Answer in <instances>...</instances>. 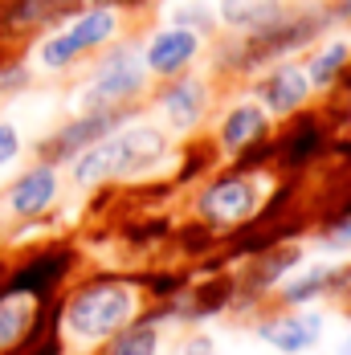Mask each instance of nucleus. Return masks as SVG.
<instances>
[{
    "label": "nucleus",
    "mask_w": 351,
    "mask_h": 355,
    "mask_svg": "<svg viewBox=\"0 0 351 355\" xmlns=\"http://www.w3.org/2000/svg\"><path fill=\"white\" fill-rule=\"evenodd\" d=\"M143 306V286L131 278H90L74 286L62 298L58 311V335L66 352H94L106 347L127 322L139 319Z\"/></svg>",
    "instance_id": "f257e3e1"
},
{
    "label": "nucleus",
    "mask_w": 351,
    "mask_h": 355,
    "mask_svg": "<svg viewBox=\"0 0 351 355\" xmlns=\"http://www.w3.org/2000/svg\"><path fill=\"white\" fill-rule=\"evenodd\" d=\"M172 151V139L164 127L155 123H131V127H119L110 131L106 139L90 143L82 155L70 159V180L74 188L90 192V188H103L110 180H139L151 168H160Z\"/></svg>",
    "instance_id": "f03ea898"
},
{
    "label": "nucleus",
    "mask_w": 351,
    "mask_h": 355,
    "mask_svg": "<svg viewBox=\"0 0 351 355\" xmlns=\"http://www.w3.org/2000/svg\"><path fill=\"white\" fill-rule=\"evenodd\" d=\"M143 90H147V70H143L139 53L114 49L110 58H103V66L86 78V86L74 94V110H78V114L127 110Z\"/></svg>",
    "instance_id": "7ed1b4c3"
},
{
    "label": "nucleus",
    "mask_w": 351,
    "mask_h": 355,
    "mask_svg": "<svg viewBox=\"0 0 351 355\" xmlns=\"http://www.w3.org/2000/svg\"><path fill=\"white\" fill-rule=\"evenodd\" d=\"M114 33H119V8H110V4H94V8L78 12L62 33H49L41 45H37V66L49 70V73L66 70V66H74L82 53H90V49L106 45Z\"/></svg>",
    "instance_id": "20e7f679"
},
{
    "label": "nucleus",
    "mask_w": 351,
    "mask_h": 355,
    "mask_svg": "<svg viewBox=\"0 0 351 355\" xmlns=\"http://www.w3.org/2000/svg\"><path fill=\"white\" fill-rule=\"evenodd\" d=\"M257 213H262V188L241 168L209 180L196 192V216L205 220V229H241Z\"/></svg>",
    "instance_id": "39448f33"
},
{
    "label": "nucleus",
    "mask_w": 351,
    "mask_h": 355,
    "mask_svg": "<svg viewBox=\"0 0 351 355\" xmlns=\"http://www.w3.org/2000/svg\"><path fill=\"white\" fill-rule=\"evenodd\" d=\"M253 335L274 347L278 355H307L315 352L327 335V315L315 306H298V311H274L266 319L253 322Z\"/></svg>",
    "instance_id": "423d86ee"
},
{
    "label": "nucleus",
    "mask_w": 351,
    "mask_h": 355,
    "mask_svg": "<svg viewBox=\"0 0 351 355\" xmlns=\"http://www.w3.org/2000/svg\"><path fill=\"white\" fill-rule=\"evenodd\" d=\"M127 119V110H99V114H74L70 123H62L49 139H41V159L45 164H53V168H62V164H70L74 155H82L90 143L106 139L110 131H119V123Z\"/></svg>",
    "instance_id": "0eeeda50"
},
{
    "label": "nucleus",
    "mask_w": 351,
    "mask_h": 355,
    "mask_svg": "<svg viewBox=\"0 0 351 355\" xmlns=\"http://www.w3.org/2000/svg\"><path fill=\"white\" fill-rule=\"evenodd\" d=\"M70 270H74L70 249H41V253H33L21 270H12V274L0 282V294H29L37 302H45V298L58 294V286H66Z\"/></svg>",
    "instance_id": "6e6552de"
},
{
    "label": "nucleus",
    "mask_w": 351,
    "mask_h": 355,
    "mask_svg": "<svg viewBox=\"0 0 351 355\" xmlns=\"http://www.w3.org/2000/svg\"><path fill=\"white\" fill-rule=\"evenodd\" d=\"M58 196H62L58 168L41 159V164L25 168L21 176L4 188V209H8V216H17V220H37V216H45L58 205Z\"/></svg>",
    "instance_id": "1a4fd4ad"
},
{
    "label": "nucleus",
    "mask_w": 351,
    "mask_h": 355,
    "mask_svg": "<svg viewBox=\"0 0 351 355\" xmlns=\"http://www.w3.org/2000/svg\"><path fill=\"white\" fill-rule=\"evenodd\" d=\"M196 53H200V33L168 25V29L151 33V41L143 45V53H139V62H143V70L155 73V78H180L196 62Z\"/></svg>",
    "instance_id": "9d476101"
},
{
    "label": "nucleus",
    "mask_w": 351,
    "mask_h": 355,
    "mask_svg": "<svg viewBox=\"0 0 351 355\" xmlns=\"http://www.w3.org/2000/svg\"><path fill=\"white\" fill-rule=\"evenodd\" d=\"M307 98H311V78H307L302 66H294V62L274 66V70L262 78V86H257V103H262L266 114H274V119H286V114L302 110Z\"/></svg>",
    "instance_id": "9b49d317"
},
{
    "label": "nucleus",
    "mask_w": 351,
    "mask_h": 355,
    "mask_svg": "<svg viewBox=\"0 0 351 355\" xmlns=\"http://www.w3.org/2000/svg\"><path fill=\"white\" fill-rule=\"evenodd\" d=\"M205 107H209V90L196 78H172V86H164V94H160V114L176 135L196 131L205 119Z\"/></svg>",
    "instance_id": "f8f14e48"
},
{
    "label": "nucleus",
    "mask_w": 351,
    "mask_h": 355,
    "mask_svg": "<svg viewBox=\"0 0 351 355\" xmlns=\"http://www.w3.org/2000/svg\"><path fill=\"white\" fill-rule=\"evenodd\" d=\"M41 302L29 294H0V355H17L37 331Z\"/></svg>",
    "instance_id": "ddd939ff"
},
{
    "label": "nucleus",
    "mask_w": 351,
    "mask_h": 355,
    "mask_svg": "<svg viewBox=\"0 0 351 355\" xmlns=\"http://www.w3.org/2000/svg\"><path fill=\"white\" fill-rule=\"evenodd\" d=\"M266 131H270V114L262 110V103H237V107H229V114L221 119L216 139H221V147L229 155H241L257 139H266Z\"/></svg>",
    "instance_id": "4468645a"
},
{
    "label": "nucleus",
    "mask_w": 351,
    "mask_h": 355,
    "mask_svg": "<svg viewBox=\"0 0 351 355\" xmlns=\"http://www.w3.org/2000/svg\"><path fill=\"white\" fill-rule=\"evenodd\" d=\"M331 270H335V266H307V270H298V274H286L270 294H274V302L286 306V311L315 306L318 298H327V290H331Z\"/></svg>",
    "instance_id": "2eb2a0df"
},
{
    "label": "nucleus",
    "mask_w": 351,
    "mask_h": 355,
    "mask_svg": "<svg viewBox=\"0 0 351 355\" xmlns=\"http://www.w3.org/2000/svg\"><path fill=\"white\" fill-rule=\"evenodd\" d=\"M216 17L229 29L262 33V29H270V25L282 21V0H221L216 4Z\"/></svg>",
    "instance_id": "dca6fc26"
},
{
    "label": "nucleus",
    "mask_w": 351,
    "mask_h": 355,
    "mask_svg": "<svg viewBox=\"0 0 351 355\" xmlns=\"http://www.w3.org/2000/svg\"><path fill=\"white\" fill-rule=\"evenodd\" d=\"M78 0H12L4 12H0V29L4 33H21V29H37L45 21H58L66 17Z\"/></svg>",
    "instance_id": "f3484780"
},
{
    "label": "nucleus",
    "mask_w": 351,
    "mask_h": 355,
    "mask_svg": "<svg viewBox=\"0 0 351 355\" xmlns=\"http://www.w3.org/2000/svg\"><path fill=\"white\" fill-rule=\"evenodd\" d=\"M106 355H160V315H143V319L127 322L106 343Z\"/></svg>",
    "instance_id": "a211bd4d"
},
{
    "label": "nucleus",
    "mask_w": 351,
    "mask_h": 355,
    "mask_svg": "<svg viewBox=\"0 0 351 355\" xmlns=\"http://www.w3.org/2000/svg\"><path fill=\"white\" fill-rule=\"evenodd\" d=\"M351 62V41H331V45H323L318 53L307 58V78H311V90H323V86H331L339 73L348 70Z\"/></svg>",
    "instance_id": "6ab92c4d"
},
{
    "label": "nucleus",
    "mask_w": 351,
    "mask_h": 355,
    "mask_svg": "<svg viewBox=\"0 0 351 355\" xmlns=\"http://www.w3.org/2000/svg\"><path fill=\"white\" fill-rule=\"evenodd\" d=\"M212 21H216V17H212V8L205 0H180V4H172V25H180V29L209 33Z\"/></svg>",
    "instance_id": "aec40b11"
},
{
    "label": "nucleus",
    "mask_w": 351,
    "mask_h": 355,
    "mask_svg": "<svg viewBox=\"0 0 351 355\" xmlns=\"http://www.w3.org/2000/svg\"><path fill=\"white\" fill-rule=\"evenodd\" d=\"M318 147V131L315 127H294V147L290 143H282L278 147V159L282 164H302V159H311V151Z\"/></svg>",
    "instance_id": "412c9836"
},
{
    "label": "nucleus",
    "mask_w": 351,
    "mask_h": 355,
    "mask_svg": "<svg viewBox=\"0 0 351 355\" xmlns=\"http://www.w3.org/2000/svg\"><path fill=\"white\" fill-rule=\"evenodd\" d=\"M318 245L327 249V253H351V216L327 220V229L318 233Z\"/></svg>",
    "instance_id": "4be33fe9"
},
{
    "label": "nucleus",
    "mask_w": 351,
    "mask_h": 355,
    "mask_svg": "<svg viewBox=\"0 0 351 355\" xmlns=\"http://www.w3.org/2000/svg\"><path fill=\"white\" fill-rule=\"evenodd\" d=\"M21 155V131L12 123H0V168Z\"/></svg>",
    "instance_id": "5701e85b"
},
{
    "label": "nucleus",
    "mask_w": 351,
    "mask_h": 355,
    "mask_svg": "<svg viewBox=\"0 0 351 355\" xmlns=\"http://www.w3.org/2000/svg\"><path fill=\"white\" fill-rule=\"evenodd\" d=\"M29 86V70L25 66H4L0 70V94H21Z\"/></svg>",
    "instance_id": "b1692460"
},
{
    "label": "nucleus",
    "mask_w": 351,
    "mask_h": 355,
    "mask_svg": "<svg viewBox=\"0 0 351 355\" xmlns=\"http://www.w3.org/2000/svg\"><path fill=\"white\" fill-rule=\"evenodd\" d=\"M180 355H212V339L205 331H196V335H188V339L180 343Z\"/></svg>",
    "instance_id": "393cba45"
},
{
    "label": "nucleus",
    "mask_w": 351,
    "mask_h": 355,
    "mask_svg": "<svg viewBox=\"0 0 351 355\" xmlns=\"http://www.w3.org/2000/svg\"><path fill=\"white\" fill-rule=\"evenodd\" d=\"M106 4H110V8H139L143 0H106Z\"/></svg>",
    "instance_id": "a878e982"
},
{
    "label": "nucleus",
    "mask_w": 351,
    "mask_h": 355,
    "mask_svg": "<svg viewBox=\"0 0 351 355\" xmlns=\"http://www.w3.org/2000/svg\"><path fill=\"white\" fill-rule=\"evenodd\" d=\"M335 355H351V335L343 339V343H339V352H335Z\"/></svg>",
    "instance_id": "bb28decb"
},
{
    "label": "nucleus",
    "mask_w": 351,
    "mask_h": 355,
    "mask_svg": "<svg viewBox=\"0 0 351 355\" xmlns=\"http://www.w3.org/2000/svg\"><path fill=\"white\" fill-rule=\"evenodd\" d=\"M0 237H4V220H0Z\"/></svg>",
    "instance_id": "cd10ccee"
}]
</instances>
